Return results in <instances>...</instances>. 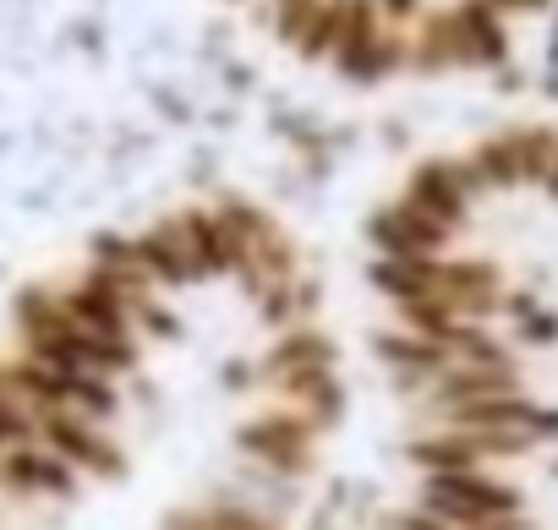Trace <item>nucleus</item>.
<instances>
[{"instance_id":"2","label":"nucleus","mask_w":558,"mask_h":530,"mask_svg":"<svg viewBox=\"0 0 558 530\" xmlns=\"http://www.w3.org/2000/svg\"><path fill=\"white\" fill-rule=\"evenodd\" d=\"M313 443H318V427L291 405H268L252 421H241V432H235V448L246 459H257L263 476H279V481H296L307 470Z\"/></svg>"},{"instance_id":"3","label":"nucleus","mask_w":558,"mask_h":530,"mask_svg":"<svg viewBox=\"0 0 558 530\" xmlns=\"http://www.w3.org/2000/svg\"><path fill=\"white\" fill-rule=\"evenodd\" d=\"M34 437L50 454H61L72 470H88V476H116L126 465V454L110 437V427H94V421H83L72 410H34Z\"/></svg>"},{"instance_id":"6","label":"nucleus","mask_w":558,"mask_h":530,"mask_svg":"<svg viewBox=\"0 0 558 530\" xmlns=\"http://www.w3.org/2000/svg\"><path fill=\"white\" fill-rule=\"evenodd\" d=\"M476 192H482V175H476L471 164H422V170L411 175L405 202L422 208V213H433L438 224L460 230V224H465V208H471Z\"/></svg>"},{"instance_id":"1","label":"nucleus","mask_w":558,"mask_h":530,"mask_svg":"<svg viewBox=\"0 0 558 530\" xmlns=\"http://www.w3.org/2000/svg\"><path fill=\"white\" fill-rule=\"evenodd\" d=\"M416 508H427L460 530H476L487 519L525 514V492L493 470H433L416 481Z\"/></svg>"},{"instance_id":"7","label":"nucleus","mask_w":558,"mask_h":530,"mask_svg":"<svg viewBox=\"0 0 558 530\" xmlns=\"http://www.w3.org/2000/svg\"><path fill=\"white\" fill-rule=\"evenodd\" d=\"M389 530H460V525H449V519H438V514H427V508H411V514H395Z\"/></svg>"},{"instance_id":"5","label":"nucleus","mask_w":558,"mask_h":530,"mask_svg":"<svg viewBox=\"0 0 558 530\" xmlns=\"http://www.w3.org/2000/svg\"><path fill=\"white\" fill-rule=\"evenodd\" d=\"M367 235H373L378 257H444L449 241H454L449 224H438L433 213L411 208L405 197H400L395 208L373 213V230H367Z\"/></svg>"},{"instance_id":"4","label":"nucleus","mask_w":558,"mask_h":530,"mask_svg":"<svg viewBox=\"0 0 558 530\" xmlns=\"http://www.w3.org/2000/svg\"><path fill=\"white\" fill-rule=\"evenodd\" d=\"M0 492H7L12 503H39V497L66 503L77 492V470L34 437V443H17V448L0 454Z\"/></svg>"},{"instance_id":"8","label":"nucleus","mask_w":558,"mask_h":530,"mask_svg":"<svg viewBox=\"0 0 558 530\" xmlns=\"http://www.w3.org/2000/svg\"><path fill=\"white\" fill-rule=\"evenodd\" d=\"M553 470H558V465H553Z\"/></svg>"}]
</instances>
